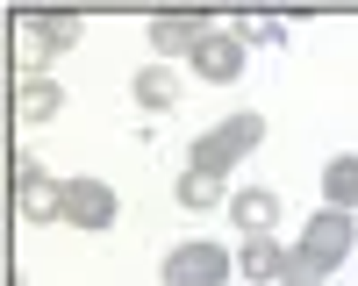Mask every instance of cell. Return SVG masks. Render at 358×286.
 <instances>
[{
  "mask_svg": "<svg viewBox=\"0 0 358 286\" xmlns=\"http://www.w3.org/2000/svg\"><path fill=\"white\" fill-rule=\"evenodd\" d=\"M258 136H265V114L258 107H236V114H222V122H208L201 136H194V172H208V179H229V165H244L251 151H258Z\"/></svg>",
  "mask_w": 358,
  "mask_h": 286,
  "instance_id": "7a4b0ae2",
  "label": "cell"
},
{
  "mask_svg": "<svg viewBox=\"0 0 358 286\" xmlns=\"http://www.w3.org/2000/svg\"><path fill=\"white\" fill-rule=\"evenodd\" d=\"M22 29L36 36V50H72L79 43V15H65V8L57 15H22Z\"/></svg>",
  "mask_w": 358,
  "mask_h": 286,
  "instance_id": "4fadbf2b",
  "label": "cell"
},
{
  "mask_svg": "<svg viewBox=\"0 0 358 286\" xmlns=\"http://www.w3.org/2000/svg\"><path fill=\"white\" fill-rule=\"evenodd\" d=\"M187 65L208 79V86H229L236 72H244V36H229V29H215V36H208L194 57H187Z\"/></svg>",
  "mask_w": 358,
  "mask_h": 286,
  "instance_id": "9c48e42d",
  "label": "cell"
},
{
  "mask_svg": "<svg viewBox=\"0 0 358 286\" xmlns=\"http://www.w3.org/2000/svg\"><path fill=\"white\" fill-rule=\"evenodd\" d=\"M143 36H151V50H158V65H165V57H194L208 36H215V22H208V15H187V8H165V15H151V29H143Z\"/></svg>",
  "mask_w": 358,
  "mask_h": 286,
  "instance_id": "8992f818",
  "label": "cell"
},
{
  "mask_svg": "<svg viewBox=\"0 0 358 286\" xmlns=\"http://www.w3.org/2000/svg\"><path fill=\"white\" fill-rule=\"evenodd\" d=\"M65 222L72 229H86V236H101V229H115L122 222V193H115L108 179H65Z\"/></svg>",
  "mask_w": 358,
  "mask_h": 286,
  "instance_id": "277c9868",
  "label": "cell"
},
{
  "mask_svg": "<svg viewBox=\"0 0 358 286\" xmlns=\"http://www.w3.org/2000/svg\"><path fill=\"white\" fill-rule=\"evenodd\" d=\"M322 200H330V208H358V151H344V158H330L322 165Z\"/></svg>",
  "mask_w": 358,
  "mask_h": 286,
  "instance_id": "7c38bea8",
  "label": "cell"
},
{
  "mask_svg": "<svg viewBox=\"0 0 358 286\" xmlns=\"http://www.w3.org/2000/svg\"><path fill=\"white\" fill-rule=\"evenodd\" d=\"M15 114H22V122H50V114H65V86H50V79L29 72L15 86Z\"/></svg>",
  "mask_w": 358,
  "mask_h": 286,
  "instance_id": "8fae6325",
  "label": "cell"
},
{
  "mask_svg": "<svg viewBox=\"0 0 358 286\" xmlns=\"http://www.w3.org/2000/svg\"><path fill=\"white\" fill-rule=\"evenodd\" d=\"M351 250H358V222H351L344 208H315V215L301 222V236H294V272H287V286H294V279H330Z\"/></svg>",
  "mask_w": 358,
  "mask_h": 286,
  "instance_id": "6da1fadb",
  "label": "cell"
},
{
  "mask_svg": "<svg viewBox=\"0 0 358 286\" xmlns=\"http://www.w3.org/2000/svg\"><path fill=\"white\" fill-rule=\"evenodd\" d=\"M294 286H322V279H294Z\"/></svg>",
  "mask_w": 358,
  "mask_h": 286,
  "instance_id": "9a60e30c",
  "label": "cell"
},
{
  "mask_svg": "<svg viewBox=\"0 0 358 286\" xmlns=\"http://www.w3.org/2000/svg\"><path fill=\"white\" fill-rule=\"evenodd\" d=\"M15 200H22V222H65V179H43V165L15 151Z\"/></svg>",
  "mask_w": 358,
  "mask_h": 286,
  "instance_id": "5b68a950",
  "label": "cell"
},
{
  "mask_svg": "<svg viewBox=\"0 0 358 286\" xmlns=\"http://www.w3.org/2000/svg\"><path fill=\"white\" fill-rule=\"evenodd\" d=\"M129 93H136L143 114H165V107H179V72H172V65H143V72L129 79Z\"/></svg>",
  "mask_w": 358,
  "mask_h": 286,
  "instance_id": "30bf717a",
  "label": "cell"
},
{
  "mask_svg": "<svg viewBox=\"0 0 358 286\" xmlns=\"http://www.w3.org/2000/svg\"><path fill=\"white\" fill-rule=\"evenodd\" d=\"M229 272H236L229 243L187 236V243H172V250H165V286H229Z\"/></svg>",
  "mask_w": 358,
  "mask_h": 286,
  "instance_id": "3957f363",
  "label": "cell"
},
{
  "mask_svg": "<svg viewBox=\"0 0 358 286\" xmlns=\"http://www.w3.org/2000/svg\"><path fill=\"white\" fill-rule=\"evenodd\" d=\"M236 272H244V279H258V286H287L294 250H287L280 236H244V250H236Z\"/></svg>",
  "mask_w": 358,
  "mask_h": 286,
  "instance_id": "ba28073f",
  "label": "cell"
},
{
  "mask_svg": "<svg viewBox=\"0 0 358 286\" xmlns=\"http://www.w3.org/2000/svg\"><path fill=\"white\" fill-rule=\"evenodd\" d=\"M179 208H229V179H208V172H179Z\"/></svg>",
  "mask_w": 358,
  "mask_h": 286,
  "instance_id": "5bb4252c",
  "label": "cell"
},
{
  "mask_svg": "<svg viewBox=\"0 0 358 286\" xmlns=\"http://www.w3.org/2000/svg\"><path fill=\"white\" fill-rule=\"evenodd\" d=\"M158 286H165V279H158Z\"/></svg>",
  "mask_w": 358,
  "mask_h": 286,
  "instance_id": "2e32d148",
  "label": "cell"
},
{
  "mask_svg": "<svg viewBox=\"0 0 358 286\" xmlns=\"http://www.w3.org/2000/svg\"><path fill=\"white\" fill-rule=\"evenodd\" d=\"M280 208H287V200H280L273 186H236V193H229V229H236V236H273V229H280Z\"/></svg>",
  "mask_w": 358,
  "mask_h": 286,
  "instance_id": "52a82bcc",
  "label": "cell"
}]
</instances>
